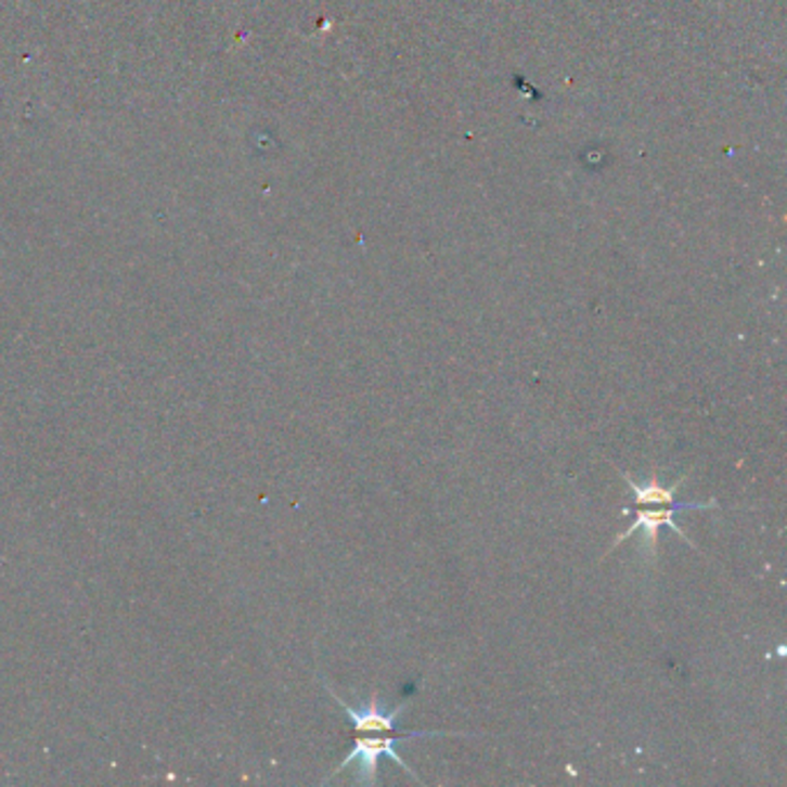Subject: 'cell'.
<instances>
[{
	"label": "cell",
	"instance_id": "obj_1",
	"mask_svg": "<svg viewBox=\"0 0 787 787\" xmlns=\"http://www.w3.org/2000/svg\"><path fill=\"white\" fill-rule=\"evenodd\" d=\"M472 737V735H464V732H407V735H400V737H358L356 744H353V750L351 753L337 764V769H333V774L326 778L331 780L335 774L343 772L345 766H349L351 762H358V774H356V780L358 783H367V785H374L377 783V764H379V758H390L392 762H398L404 772L423 783V778L411 769L404 758L398 753L396 746L400 741H407V739H421V737Z\"/></svg>",
	"mask_w": 787,
	"mask_h": 787
},
{
	"label": "cell",
	"instance_id": "obj_2",
	"mask_svg": "<svg viewBox=\"0 0 787 787\" xmlns=\"http://www.w3.org/2000/svg\"><path fill=\"white\" fill-rule=\"evenodd\" d=\"M686 508H695V511L719 508V501H715V499H709V501H679L676 506H670V508H660V511H635V520H633V525H631L629 529H625L623 533H619V536H617L615 543L610 545V550H607V554H610L612 550H617L621 541L631 539L633 533H637V531H640V533L644 536V545H647V554H649V557H656V547H658V531H660V527H668L670 531H674V533L679 536V539H684V541H686L693 550H700V547H697V545L688 539V536L684 533V529L679 527V525H676V520H674V515H676V513H682V511H686ZM607 554H605V557H607Z\"/></svg>",
	"mask_w": 787,
	"mask_h": 787
},
{
	"label": "cell",
	"instance_id": "obj_3",
	"mask_svg": "<svg viewBox=\"0 0 787 787\" xmlns=\"http://www.w3.org/2000/svg\"><path fill=\"white\" fill-rule=\"evenodd\" d=\"M326 686V691L333 695V700L339 705V707H343L345 709V713L349 715V719H351V723H353V727H356V732H396V725H398V721L402 719V713H404V709L411 705V700H404L402 705H398L396 709H386L382 702H379V697L377 695H372L370 697V702L365 705V707H361V709H353L351 705H347L345 700H343V697H339L328 684H324Z\"/></svg>",
	"mask_w": 787,
	"mask_h": 787
},
{
	"label": "cell",
	"instance_id": "obj_4",
	"mask_svg": "<svg viewBox=\"0 0 787 787\" xmlns=\"http://www.w3.org/2000/svg\"><path fill=\"white\" fill-rule=\"evenodd\" d=\"M617 472H619V476L625 482H629V488L633 492V501H635L637 506H676L679 504V501H676V492L688 480V474H684L676 482H672L670 488H666L663 482L658 480V474L654 469L651 478L647 482H642V486H640V482H635L625 472H621V469H617Z\"/></svg>",
	"mask_w": 787,
	"mask_h": 787
}]
</instances>
